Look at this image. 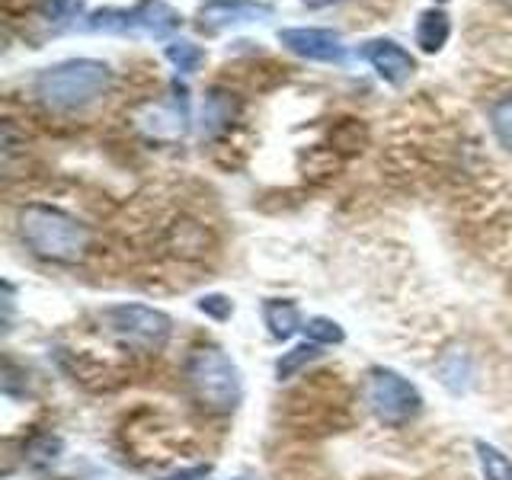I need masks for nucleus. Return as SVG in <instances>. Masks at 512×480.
<instances>
[{"label": "nucleus", "instance_id": "nucleus-9", "mask_svg": "<svg viewBox=\"0 0 512 480\" xmlns=\"http://www.w3.org/2000/svg\"><path fill=\"white\" fill-rule=\"evenodd\" d=\"M128 13H132V32H148L154 39H167L183 23V16L167 0H138Z\"/></svg>", "mask_w": 512, "mask_h": 480}, {"label": "nucleus", "instance_id": "nucleus-8", "mask_svg": "<svg viewBox=\"0 0 512 480\" xmlns=\"http://www.w3.org/2000/svg\"><path fill=\"white\" fill-rule=\"evenodd\" d=\"M359 55L368 64H372V68L378 71V77L384 80V84H391V87L407 84V80L413 77V71H416L413 55L407 52L404 45H397L394 39H372V42H365L359 48Z\"/></svg>", "mask_w": 512, "mask_h": 480}, {"label": "nucleus", "instance_id": "nucleus-20", "mask_svg": "<svg viewBox=\"0 0 512 480\" xmlns=\"http://www.w3.org/2000/svg\"><path fill=\"white\" fill-rule=\"evenodd\" d=\"M208 474H212L208 464H196V468H183V471L167 474V477H160V480H205Z\"/></svg>", "mask_w": 512, "mask_h": 480}, {"label": "nucleus", "instance_id": "nucleus-3", "mask_svg": "<svg viewBox=\"0 0 512 480\" xmlns=\"http://www.w3.org/2000/svg\"><path fill=\"white\" fill-rule=\"evenodd\" d=\"M183 375L192 397L208 413L228 416L237 410L240 397H244V381H240V368L224 356L215 346H199L186 356Z\"/></svg>", "mask_w": 512, "mask_h": 480}, {"label": "nucleus", "instance_id": "nucleus-17", "mask_svg": "<svg viewBox=\"0 0 512 480\" xmlns=\"http://www.w3.org/2000/svg\"><path fill=\"white\" fill-rule=\"evenodd\" d=\"M304 333H308V340L317 343V346H333V343L346 340L343 327L336 324V320H330V317H311L308 324H304Z\"/></svg>", "mask_w": 512, "mask_h": 480}, {"label": "nucleus", "instance_id": "nucleus-7", "mask_svg": "<svg viewBox=\"0 0 512 480\" xmlns=\"http://www.w3.org/2000/svg\"><path fill=\"white\" fill-rule=\"evenodd\" d=\"M279 42L288 48V52H295L298 58H308V61H324V64H340L346 48H343V39L340 32L333 29H282L279 32Z\"/></svg>", "mask_w": 512, "mask_h": 480}, {"label": "nucleus", "instance_id": "nucleus-15", "mask_svg": "<svg viewBox=\"0 0 512 480\" xmlns=\"http://www.w3.org/2000/svg\"><path fill=\"white\" fill-rule=\"evenodd\" d=\"M320 356V346L317 343H298L295 349H288V352H282V359L276 362V375L282 378V381H288V378H295L304 365H311L314 359Z\"/></svg>", "mask_w": 512, "mask_h": 480}, {"label": "nucleus", "instance_id": "nucleus-21", "mask_svg": "<svg viewBox=\"0 0 512 480\" xmlns=\"http://www.w3.org/2000/svg\"><path fill=\"white\" fill-rule=\"evenodd\" d=\"M71 0H39V10L42 16H48V20H58V16L68 10Z\"/></svg>", "mask_w": 512, "mask_h": 480}, {"label": "nucleus", "instance_id": "nucleus-1", "mask_svg": "<svg viewBox=\"0 0 512 480\" xmlns=\"http://www.w3.org/2000/svg\"><path fill=\"white\" fill-rule=\"evenodd\" d=\"M16 234L23 247L45 263L74 266L90 250V228L74 215L61 212L55 205L29 202L16 212Z\"/></svg>", "mask_w": 512, "mask_h": 480}, {"label": "nucleus", "instance_id": "nucleus-23", "mask_svg": "<svg viewBox=\"0 0 512 480\" xmlns=\"http://www.w3.org/2000/svg\"><path fill=\"white\" fill-rule=\"evenodd\" d=\"M439 4H445V0H439Z\"/></svg>", "mask_w": 512, "mask_h": 480}, {"label": "nucleus", "instance_id": "nucleus-13", "mask_svg": "<svg viewBox=\"0 0 512 480\" xmlns=\"http://www.w3.org/2000/svg\"><path fill=\"white\" fill-rule=\"evenodd\" d=\"M474 452L480 461V474L484 480H512V461L490 442H474Z\"/></svg>", "mask_w": 512, "mask_h": 480}, {"label": "nucleus", "instance_id": "nucleus-2", "mask_svg": "<svg viewBox=\"0 0 512 480\" xmlns=\"http://www.w3.org/2000/svg\"><path fill=\"white\" fill-rule=\"evenodd\" d=\"M112 84V71L109 64L96 61V58H71L61 61L55 68L39 71L36 90L39 103L52 112H77L96 103Z\"/></svg>", "mask_w": 512, "mask_h": 480}, {"label": "nucleus", "instance_id": "nucleus-19", "mask_svg": "<svg viewBox=\"0 0 512 480\" xmlns=\"http://www.w3.org/2000/svg\"><path fill=\"white\" fill-rule=\"evenodd\" d=\"M199 311L205 317L228 320L234 314V304H231V298H224V295H205V298H199Z\"/></svg>", "mask_w": 512, "mask_h": 480}, {"label": "nucleus", "instance_id": "nucleus-11", "mask_svg": "<svg viewBox=\"0 0 512 480\" xmlns=\"http://www.w3.org/2000/svg\"><path fill=\"white\" fill-rule=\"evenodd\" d=\"M448 36H452V23H448L445 10H423L420 20H416V45L423 48L426 55H436L445 48Z\"/></svg>", "mask_w": 512, "mask_h": 480}, {"label": "nucleus", "instance_id": "nucleus-10", "mask_svg": "<svg viewBox=\"0 0 512 480\" xmlns=\"http://www.w3.org/2000/svg\"><path fill=\"white\" fill-rule=\"evenodd\" d=\"M237 109H240V103L234 100V93L221 90V87L208 90L205 106H202V135H208V138L221 135L224 128H228V125L234 122Z\"/></svg>", "mask_w": 512, "mask_h": 480}, {"label": "nucleus", "instance_id": "nucleus-22", "mask_svg": "<svg viewBox=\"0 0 512 480\" xmlns=\"http://www.w3.org/2000/svg\"><path fill=\"white\" fill-rule=\"evenodd\" d=\"M500 4H503V7H506L509 13H512V0H500Z\"/></svg>", "mask_w": 512, "mask_h": 480}, {"label": "nucleus", "instance_id": "nucleus-6", "mask_svg": "<svg viewBox=\"0 0 512 480\" xmlns=\"http://www.w3.org/2000/svg\"><path fill=\"white\" fill-rule=\"evenodd\" d=\"M266 16H272V7L260 0H205L196 10V29L205 36H218L224 29L266 20Z\"/></svg>", "mask_w": 512, "mask_h": 480}, {"label": "nucleus", "instance_id": "nucleus-18", "mask_svg": "<svg viewBox=\"0 0 512 480\" xmlns=\"http://www.w3.org/2000/svg\"><path fill=\"white\" fill-rule=\"evenodd\" d=\"M61 455V439L58 436H39V439H32L29 448H26V458L36 464V468H48L52 461H58Z\"/></svg>", "mask_w": 512, "mask_h": 480}, {"label": "nucleus", "instance_id": "nucleus-4", "mask_svg": "<svg viewBox=\"0 0 512 480\" xmlns=\"http://www.w3.org/2000/svg\"><path fill=\"white\" fill-rule=\"evenodd\" d=\"M100 324L109 340H116L122 349L144 352V356L164 349L173 333V320L148 304H112L100 311Z\"/></svg>", "mask_w": 512, "mask_h": 480}, {"label": "nucleus", "instance_id": "nucleus-16", "mask_svg": "<svg viewBox=\"0 0 512 480\" xmlns=\"http://www.w3.org/2000/svg\"><path fill=\"white\" fill-rule=\"evenodd\" d=\"M167 61L180 74H192V71L202 68L205 52H202V45H192V42H170L167 45Z\"/></svg>", "mask_w": 512, "mask_h": 480}, {"label": "nucleus", "instance_id": "nucleus-5", "mask_svg": "<svg viewBox=\"0 0 512 480\" xmlns=\"http://www.w3.org/2000/svg\"><path fill=\"white\" fill-rule=\"evenodd\" d=\"M362 397L384 426H404L423 410V394L394 368H368Z\"/></svg>", "mask_w": 512, "mask_h": 480}, {"label": "nucleus", "instance_id": "nucleus-12", "mask_svg": "<svg viewBox=\"0 0 512 480\" xmlns=\"http://www.w3.org/2000/svg\"><path fill=\"white\" fill-rule=\"evenodd\" d=\"M263 320H266L272 340H292L298 330H304L298 308L292 301H282V298L263 301Z\"/></svg>", "mask_w": 512, "mask_h": 480}, {"label": "nucleus", "instance_id": "nucleus-14", "mask_svg": "<svg viewBox=\"0 0 512 480\" xmlns=\"http://www.w3.org/2000/svg\"><path fill=\"white\" fill-rule=\"evenodd\" d=\"M490 128H493L496 141H500V148L512 154V93L500 96V100H493Z\"/></svg>", "mask_w": 512, "mask_h": 480}]
</instances>
